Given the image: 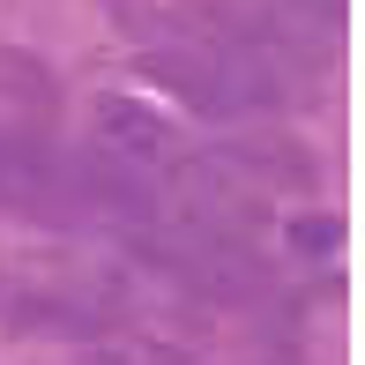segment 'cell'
I'll return each instance as SVG.
<instances>
[{
  "label": "cell",
  "instance_id": "6da1fadb",
  "mask_svg": "<svg viewBox=\"0 0 365 365\" xmlns=\"http://www.w3.org/2000/svg\"><path fill=\"white\" fill-rule=\"evenodd\" d=\"M135 68L157 82V90L172 97V105H187L194 120H217V127H224V120H254V112H246V97H239V82L224 75V60H217V53H202L194 38L149 45Z\"/></svg>",
  "mask_w": 365,
  "mask_h": 365
},
{
  "label": "cell",
  "instance_id": "7a4b0ae2",
  "mask_svg": "<svg viewBox=\"0 0 365 365\" xmlns=\"http://www.w3.org/2000/svg\"><path fill=\"white\" fill-rule=\"evenodd\" d=\"M179 187H187V217L217 224V231H239L254 239L269 224V202H261V179H246L231 164V149H194V157H172Z\"/></svg>",
  "mask_w": 365,
  "mask_h": 365
},
{
  "label": "cell",
  "instance_id": "3957f363",
  "mask_svg": "<svg viewBox=\"0 0 365 365\" xmlns=\"http://www.w3.org/2000/svg\"><path fill=\"white\" fill-rule=\"evenodd\" d=\"M60 179H68L75 209H97V217H112L120 231H149L164 217L157 187L142 179V164L112 157V149H68V157H60Z\"/></svg>",
  "mask_w": 365,
  "mask_h": 365
},
{
  "label": "cell",
  "instance_id": "277c9868",
  "mask_svg": "<svg viewBox=\"0 0 365 365\" xmlns=\"http://www.w3.org/2000/svg\"><path fill=\"white\" fill-rule=\"evenodd\" d=\"M0 209L15 217H38V224H68L75 217V194L60 179V157L30 135H8L0 127Z\"/></svg>",
  "mask_w": 365,
  "mask_h": 365
},
{
  "label": "cell",
  "instance_id": "5b68a950",
  "mask_svg": "<svg viewBox=\"0 0 365 365\" xmlns=\"http://www.w3.org/2000/svg\"><path fill=\"white\" fill-rule=\"evenodd\" d=\"M97 135H105L112 157H127V164H172L179 157V142H172V127L157 120L149 105H135V97H97Z\"/></svg>",
  "mask_w": 365,
  "mask_h": 365
},
{
  "label": "cell",
  "instance_id": "8992f818",
  "mask_svg": "<svg viewBox=\"0 0 365 365\" xmlns=\"http://www.w3.org/2000/svg\"><path fill=\"white\" fill-rule=\"evenodd\" d=\"M224 149H231V164H239L246 179L298 187V194L321 187V164H313V149H298V142H284V135H246V142H224Z\"/></svg>",
  "mask_w": 365,
  "mask_h": 365
},
{
  "label": "cell",
  "instance_id": "52a82bcc",
  "mask_svg": "<svg viewBox=\"0 0 365 365\" xmlns=\"http://www.w3.org/2000/svg\"><path fill=\"white\" fill-rule=\"evenodd\" d=\"M0 306H8V328H23V336H82V343L97 336V313L60 291H8Z\"/></svg>",
  "mask_w": 365,
  "mask_h": 365
},
{
  "label": "cell",
  "instance_id": "ba28073f",
  "mask_svg": "<svg viewBox=\"0 0 365 365\" xmlns=\"http://www.w3.org/2000/svg\"><path fill=\"white\" fill-rule=\"evenodd\" d=\"M284 246H291V254H306V261H328V254L343 246V224H336V217H291V224H284Z\"/></svg>",
  "mask_w": 365,
  "mask_h": 365
},
{
  "label": "cell",
  "instance_id": "9c48e42d",
  "mask_svg": "<svg viewBox=\"0 0 365 365\" xmlns=\"http://www.w3.org/2000/svg\"><path fill=\"white\" fill-rule=\"evenodd\" d=\"M0 298H8V276H0Z\"/></svg>",
  "mask_w": 365,
  "mask_h": 365
}]
</instances>
